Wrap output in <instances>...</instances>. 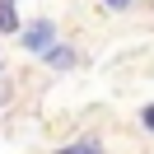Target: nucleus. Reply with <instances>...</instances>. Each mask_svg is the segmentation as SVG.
I'll return each instance as SVG.
<instances>
[{"instance_id":"7ed1b4c3","label":"nucleus","mask_w":154,"mask_h":154,"mask_svg":"<svg viewBox=\"0 0 154 154\" xmlns=\"http://www.w3.org/2000/svg\"><path fill=\"white\" fill-rule=\"evenodd\" d=\"M0 33H23V19H19V0H0Z\"/></svg>"},{"instance_id":"f257e3e1","label":"nucleus","mask_w":154,"mask_h":154,"mask_svg":"<svg viewBox=\"0 0 154 154\" xmlns=\"http://www.w3.org/2000/svg\"><path fill=\"white\" fill-rule=\"evenodd\" d=\"M19 42H23V51H33V56H42V51H47L51 42H61V38H56V23H51V19H33V23H23Z\"/></svg>"},{"instance_id":"6e6552de","label":"nucleus","mask_w":154,"mask_h":154,"mask_svg":"<svg viewBox=\"0 0 154 154\" xmlns=\"http://www.w3.org/2000/svg\"><path fill=\"white\" fill-rule=\"evenodd\" d=\"M56 154H66V149H56Z\"/></svg>"},{"instance_id":"423d86ee","label":"nucleus","mask_w":154,"mask_h":154,"mask_svg":"<svg viewBox=\"0 0 154 154\" xmlns=\"http://www.w3.org/2000/svg\"><path fill=\"white\" fill-rule=\"evenodd\" d=\"M103 5H107V10H117V14H122V10H131L135 0H103Z\"/></svg>"},{"instance_id":"f03ea898","label":"nucleus","mask_w":154,"mask_h":154,"mask_svg":"<svg viewBox=\"0 0 154 154\" xmlns=\"http://www.w3.org/2000/svg\"><path fill=\"white\" fill-rule=\"evenodd\" d=\"M42 66H51V70H70V66H75V47H70V42H51V47L42 51Z\"/></svg>"},{"instance_id":"39448f33","label":"nucleus","mask_w":154,"mask_h":154,"mask_svg":"<svg viewBox=\"0 0 154 154\" xmlns=\"http://www.w3.org/2000/svg\"><path fill=\"white\" fill-rule=\"evenodd\" d=\"M140 126L154 135V103H145V107H140Z\"/></svg>"},{"instance_id":"20e7f679","label":"nucleus","mask_w":154,"mask_h":154,"mask_svg":"<svg viewBox=\"0 0 154 154\" xmlns=\"http://www.w3.org/2000/svg\"><path fill=\"white\" fill-rule=\"evenodd\" d=\"M66 154H103V145H98V140H75Z\"/></svg>"},{"instance_id":"0eeeda50","label":"nucleus","mask_w":154,"mask_h":154,"mask_svg":"<svg viewBox=\"0 0 154 154\" xmlns=\"http://www.w3.org/2000/svg\"><path fill=\"white\" fill-rule=\"evenodd\" d=\"M0 70H5V61H0Z\"/></svg>"}]
</instances>
